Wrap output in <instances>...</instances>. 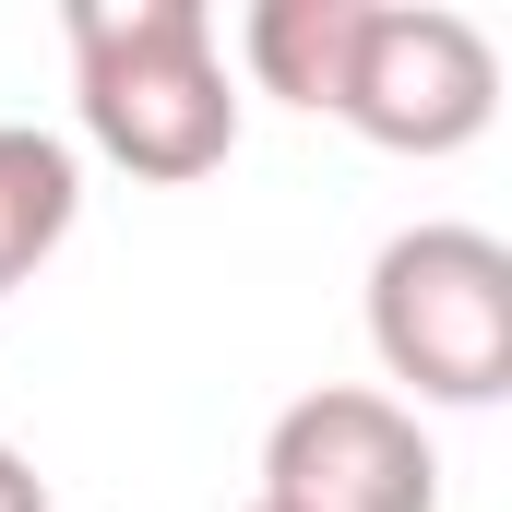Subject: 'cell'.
Masks as SVG:
<instances>
[{"label":"cell","mask_w":512,"mask_h":512,"mask_svg":"<svg viewBox=\"0 0 512 512\" xmlns=\"http://www.w3.org/2000/svg\"><path fill=\"white\" fill-rule=\"evenodd\" d=\"M72 108L84 143L155 191L239 155V84L203 0H72Z\"/></svg>","instance_id":"cell-1"},{"label":"cell","mask_w":512,"mask_h":512,"mask_svg":"<svg viewBox=\"0 0 512 512\" xmlns=\"http://www.w3.org/2000/svg\"><path fill=\"white\" fill-rule=\"evenodd\" d=\"M370 358L417 405H501L512 393V251L489 227H453V215L393 227L370 251Z\"/></svg>","instance_id":"cell-2"},{"label":"cell","mask_w":512,"mask_h":512,"mask_svg":"<svg viewBox=\"0 0 512 512\" xmlns=\"http://www.w3.org/2000/svg\"><path fill=\"white\" fill-rule=\"evenodd\" d=\"M262 501L274 512H441V453L417 405L370 382H322L262 429Z\"/></svg>","instance_id":"cell-4"},{"label":"cell","mask_w":512,"mask_h":512,"mask_svg":"<svg viewBox=\"0 0 512 512\" xmlns=\"http://www.w3.org/2000/svg\"><path fill=\"white\" fill-rule=\"evenodd\" d=\"M334 120L358 143H382V155H465L501 120V48H489V24L453 12V0H370Z\"/></svg>","instance_id":"cell-3"},{"label":"cell","mask_w":512,"mask_h":512,"mask_svg":"<svg viewBox=\"0 0 512 512\" xmlns=\"http://www.w3.org/2000/svg\"><path fill=\"white\" fill-rule=\"evenodd\" d=\"M0 512H48V477H36L12 441H0Z\"/></svg>","instance_id":"cell-7"},{"label":"cell","mask_w":512,"mask_h":512,"mask_svg":"<svg viewBox=\"0 0 512 512\" xmlns=\"http://www.w3.org/2000/svg\"><path fill=\"white\" fill-rule=\"evenodd\" d=\"M358 24H370V0H251V24H239V60H251L262 96H286V108H346V60H358Z\"/></svg>","instance_id":"cell-5"},{"label":"cell","mask_w":512,"mask_h":512,"mask_svg":"<svg viewBox=\"0 0 512 512\" xmlns=\"http://www.w3.org/2000/svg\"><path fill=\"white\" fill-rule=\"evenodd\" d=\"M72 215H84V155L36 120H0V298L72 239Z\"/></svg>","instance_id":"cell-6"},{"label":"cell","mask_w":512,"mask_h":512,"mask_svg":"<svg viewBox=\"0 0 512 512\" xmlns=\"http://www.w3.org/2000/svg\"><path fill=\"white\" fill-rule=\"evenodd\" d=\"M251 512H274V501H251Z\"/></svg>","instance_id":"cell-8"}]
</instances>
